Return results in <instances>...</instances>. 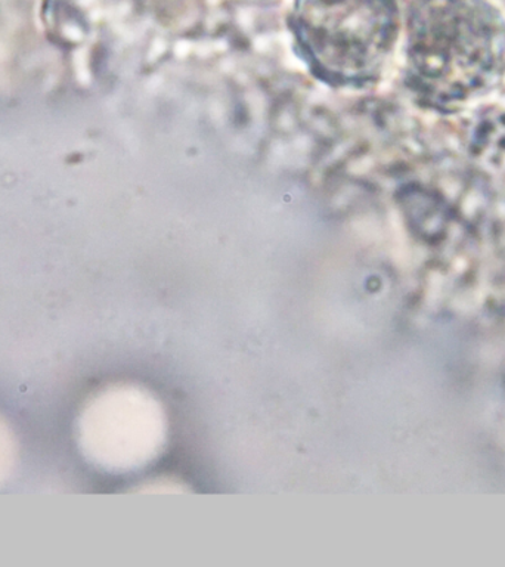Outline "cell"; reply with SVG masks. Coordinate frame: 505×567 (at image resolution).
Listing matches in <instances>:
<instances>
[{
	"label": "cell",
	"mask_w": 505,
	"mask_h": 567,
	"mask_svg": "<svg viewBox=\"0 0 505 567\" xmlns=\"http://www.w3.org/2000/svg\"><path fill=\"white\" fill-rule=\"evenodd\" d=\"M505 25L489 0H421L412 12L408 56L420 87L468 95L494 82Z\"/></svg>",
	"instance_id": "1"
},
{
	"label": "cell",
	"mask_w": 505,
	"mask_h": 567,
	"mask_svg": "<svg viewBox=\"0 0 505 567\" xmlns=\"http://www.w3.org/2000/svg\"><path fill=\"white\" fill-rule=\"evenodd\" d=\"M291 25L310 71L332 86L379 78L398 31L392 0H297Z\"/></svg>",
	"instance_id": "2"
}]
</instances>
